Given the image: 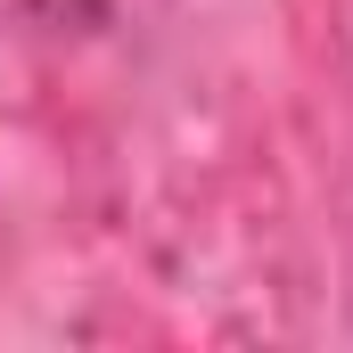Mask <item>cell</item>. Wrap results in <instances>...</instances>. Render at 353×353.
Returning <instances> with one entry per match:
<instances>
[]
</instances>
